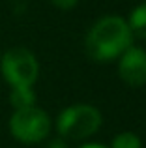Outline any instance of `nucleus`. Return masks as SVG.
<instances>
[{
	"mask_svg": "<svg viewBox=\"0 0 146 148\" xmlns=\"http://www.w3.org/2000/svg\"><path fill=\"white\" fill-rule=\"evenodd\" d=\"M113 148H141V139L131 131H124L114 137Z\"/></svg>",
	"mask_w": 146,
	"mask_h": 148,
	"instance_id": "8",
	"label": "nucleus"
},
{
	"mask_svg": "<svg viewBox=\"0 0 146 148\" xmlns=\"http://www.w3.org/2000/svg\"><path fill=\"white\" fill-rule=\"evenodd\" d=\"M129 30H131V34H135L139 38H146V2L131 13Z\"/></svg>",
	"mask_w": 146,
	"mask_h": 148,
	"instance_id": "7",
	"label": "nucleus"
},
{
	"mask_svg": "<svg viewBox=\"0 0 146 148\" xmlns=\"http://www.w3.org/2000/svg\"><path fill=\"white\" fill-rule=\"evenodd\" d=\"M101 126V114L92 105H73L58 116V133L66 139H86Z\"/></svg>",
	"mask_w": 146,
	"mask_h": 148,
	"instance_id": "3",
	"label": "nucleus"
},
{
	"mask_svg": "<svg viewBox=\"0 0 146 148\" xmlns=\"http://www.w3.org/2000/svg\"><path fill=\"white\" fill-rule=\"evenodd\" d=\"M10 131L21 143H40L51 131V120L47 112L38 107L17 109L10 118Z\"/></svg>",
	"mask_w": 146,
	"mask_h": 148,
	"instance_id": "4",
	"label": "nucleus"
},
{
	"mask_svg": "<svg viewBox=\"0 0 146 148\" xmlns=\"http://www.w3.org/2000/svg\"><path fill=\"white\" fill-rule=\"evenodd\" d=\"M0 69L11 88H32L40 73L36 56L25 47H13L6 51L0 60Z\"/></svg>",
	"mask_w": 146,
	"mask_h": 148,
	"instance_id": "2",
	"label": "nucleus"
},
{
	"mask_svg": "<svg viewBox=\"0 0 146 148\" xmlns=\"http://www.w3.org/2000/svg\"><path fill=\"white\" fill-rule=\"evenodd\" d=\"M47 148H66V143L62 139H55V141H51L47 145Z\"/></svg>",
	"mask_w": 146,
	"mask_h": 148,
	"instance_id": "10",
	"label": "nucleus"
},
{
	"mask_svg": "<svg viewBox=\"0 0 146 148\" xmlns=\"http://www.w3.org/2000/svg\"><path fill=\"white\" fill-rule=\"evenodd\" d=\"M83 148H105V146H101V145H86V146H83Z\"/></svg>",
	"mask_w": 146,
	"mask_h": 148,
	"instance_id": "11",
	"label": "nucleus"
},
{
	"mask_svg": "<svg viewBox=\"0 0 146 148\" xmlns=\"http://www.w3.org/2000/svg\"><path fill=\"white\" fill-rule=\"evenodd\" d=\"M56 8H62V10H70L77 4V0H51Z\"/></svg>",
	"mask_w": 146,
	"mask_h": 148,
	"instance_id": "9",
	"label": "nucleus"
},
{
	"mask_svg": "<svg viewBox=\"0 0 146 148\" xmlns=\"http://www.w3.org/2000/svg\"><path fill=\"white\" fill-rule=\"evenodd\" d=\"M131 40L133 34L129 30V25L122 17H103L88 32L86 53L94 60L105 62L118 54H124L131 45Z\"/></svg>",
	"mask_w": 146,
	"mask_h": 148,
	"instance_id": "1",
	"label": "nucleus"
},
{
	"mask_svg": "<svg viewBox=\"0 0 146 148\" xmlns=\"http://www.w3.org/2000/svg\"><path fill=\"white\" fill-rule=\"evenodd\" d=\"M10 101L17 111V109H25V107H34L36 96H34L32 88H13L10 94Z\"/></svg>",
	"mask_w": 146,
	"mask_h": 148,
	"instance_id": "6",
	"label": "nucleus"
},
{
	"mask_svg": "<svg viewBox=\"0 0 146 148\" xmlns=\"http://www.w3.org/2000/svg\"><path fill=\"white\" fill-rule=\"evenodd\" d=\"M118 71L124 83L131 86H143L146 83V53L143 49L129 47L122 54Z\"/></svg>",
	"mask_w": 146,
	"mask_h": 148,
	"instance_id": "5",
	"label": "nucleus"
}]
</instances>
